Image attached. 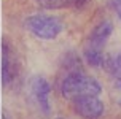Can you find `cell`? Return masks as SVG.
Wrapping results in <instances>:
<instances>
[{"instance_id": "1", "label": "cell", "mask_w": 121, "mask_h": 119, "mask_svg": "<svg viewBox=\"0 0 121 119\" xmlns=\"http://www.w3.org/2000/svg\"><path fill=\"white\" fill-rule=\"evenodd\" d=\"M113 33V24L110 21H102L91 30L85 45V59L88 65L94 68L104 67V48Z\"/></svg>"}, {"instance_id": "7", "label": "cell", "mask_w": 121, "mask_h": 119, "mask_svg": "<svg viewBox=\"0 0 121 119\" xmlns=\"http://www.w3.org/2000/svg\"><path fill=\"white\" fill-rule=\"evenodd\" d=\"M14 67H13V62L10 60V56H8V48H3V64H2V78H3V84H10L14 79Z\"/></svg>"}, {"instance_id": "8", "label": "cell", "mask_w": 121, "mask_h": 119, "mask_svg": "<svg viewBox=\"0 0 121 119\" xmlns=\"http://www.w3.org/2000/svg\"><path fill=\"white\" fill-rule=\"evenodd\" d=\"M110 73L113 78V84L116 87H121V54L112 59L110 62Z\"/></svg>"}, {"instance_id": "3", "label": "cell", "mask_w": 121, "mask_h": 119, "mask_svg": "<svg viewBox=\"0 0 121 119\" xmlns=\"http://www.w3.org/2000/svg\"><path fill=\"white\" fill-rule=\"evenodd\" d=\"M26 27L32 35L42 40H54L60 35L64 24L56 16L48 14H32L26 19Z\"/></svg>"}, {"instance_id": "11", "label": "cell", "mask_w": 121, "mask_h": 119, "mask_svg": "<svg viewBox=\"0 0 121 119\" xmlns=\"http://www.w3.org/2000/svg\"><path fill=\"white\" fill-rule=\"evenodd\" d=\"M57 119H62V118H57Z\"/></svg>"}, {"instance_id": "5", "label": "cell", "mask_w": 121, "mask_h": 119, "mask_svg": "<svg viewBox=\"0 0 121 119\" xmlns=\"http://www.w3.org/2000/svg\"><path fill=\"white\" fill-rule=\"evenodd\" d=\"M30 92L35 100L37 107L40 108L45 116H49L51 113V103H49V95H51V86L48 79L43 76H35L30 83Z\"/></svg>"}, {"instance_id": "6", "label": "cell", "mask_w": 121, "mask_h": 119, "mask_svg": "<svg viewBox=\"0 0 121 119\" xmlns=\"http://www.w3.org/2000/svg\"><path fill=\"white\" fill-rule=\"evenodd\" d=\"M88 0H37L38 6L45 10H67V8H80Z\"/></svg>"}, {"instance_id": "10", "label": "cell", "mask_w": 121, "mask_h": 119, "mask_svg": "<svg viewBox=\"0 0 121 119\" xmlns=\"http://www.w3.org/2000/svg\"><path fill=\"white\" fill-rule=\"evenodd\" d=\"M3 119H8V118H6V116H5V118H3Z\"/></svg>"}, {"instance_id": "2", "label": "cell", "mask_w": 121, "mask_h": 119, "mask_svg": "<svg viewBox=\"0 0 121 119\" xmlns=\"http://www.w3.org/2000/svg\"><path fill=\"white\" fill-rule=\"evenodd\" d=\"M60 94L65 98H73L77 95H100L102 86L96 78L85 75L81 71L69 73L60 83Z\"/></svg>"}, {"instance_id": "4", "label": "cell", "mask_w": 121, "mask_h": 119, "mask_svg": "<svg viewBox=\"0 0 121 119\" xmlns=\"http://www.w3.org/2000/svg\"><path fill=\"white\" fill-rule=\"evenodd\" d=\"M73 113L81 119H100L105 113V105L97 95H77L72 98Z\"/></svg>"}, {"instance_id": "9", "label": "cell", "mask_w": 121, "mask_h": 119, "mask_svg": "<svg viewBox=\"0 0 121 119\" xmlns=\"http://www.w3.org/2000/svg\"><path fill=\"white\" fill-rule=\"evenodd\" d=\"M108 2H110V5H112V8L115 10L116 16H118L120 21H121V0H108Z\"/></svg>"}]
</instances>
